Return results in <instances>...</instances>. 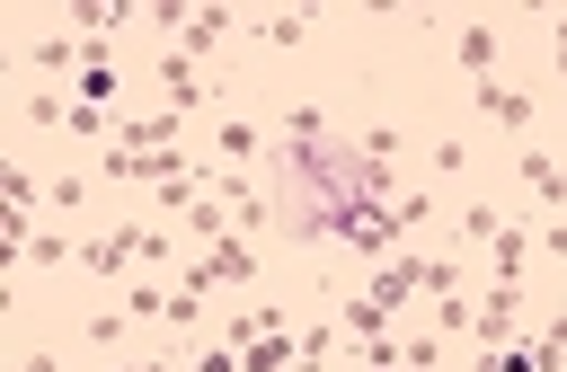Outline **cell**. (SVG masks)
Masks as SVG:
<instances>
[{
	"instance_id": "cell-22",
	"label": "cell",
	"mask_w": 567,
	"mask_h": 372,
	"mask_svg": "<svg viewBox=\"0 0 567 372\" xmlns=\"http://www.w3.org/2000/svg\"><path fill=\"white\" fill-rule=\"evenodd\" d=\"M124 310H133V328H151V319H159V328H168V292H159V283H151V275H142V283H133V292H124Z\"/></svg>"
},
{
	"instance_id": "cell-26",
	"label": "cell",
	"mask_w": 567,
	"mask_h": 372,
	"mask_svg": "<svg viewBox=\"0 0 567 372\" xmlns=\"http://www.w3.org/2000/svg\"><path fill=\"white\" fill-rule=\"evenodd\" d=\"M496 230H505V213H487V204H470V213H461V239H478V248H487Z\"/></svg>"
},
{
	"instance_id": "cell-10",
	"label": "cell",
	"mask_w": 567,
	"mask_h": 372,
	"mask_svg": "<svg viewBox=\"0 0 567 372\" xmlns=\"http://www.w3.org/2000/svg\"><path fill=\"white\" fill-rule=\"evenodd\" d=\"M230 27H239L230 9H186V18H177V53L213 71V62H221V35H230Z\"/></svg>"
},
{
	"instance_id": "cell-13",
	"label": "cell",
	"mask_w": 567,
	"mask_h": 372,
	"mask_svg": "<svg viewBox=\"0 0 567 372\" xmlns=\"http://www.w3.org/2000/svg\"><path fill=\"white\" fill-rule=\"evenodd\" d=\"M487 266H496V283H523V266H532V230L505 221V230L487 239Z\"/></svg>"
},
{
	"instance_id": "cell-6",
	"label": "cell",
	"mask_w": 567,
	"mask_h": 372,
	"mask_svg": "<svg viewBox=\"0 0 567 372\" xmlns=\"http://www.w3.org/2000/svg\"><path fill=\"white\" fill-rule=\"evenodd\" d=\"M213 204L239 221V239H257V230H275V204L248 186V168H213Z\"/></svg>"
},
{
	"instance_id": "cell-34",
	"label": "cell",
	"mask_w": 567,
	"mask_h": 372,
	"mask_svg": "<svg viewBox=\"0 0 567 372\" xmlns=\"http://www.w3.org/2000/svg\"><path fill=\"white\" fill-rule=\"evenodd\" d=\"M106 372H151V363H106Z\"/></svg>"
},
{
	"instance_id": "cell-24",
	"label": "cell",
	"mask_w": 567,
	"mask_h": 372,
	"mask_svg": "<svg viewBox=\"0 0 567 372\" xmlns=\"http://www.w3.org/2000/svg\"><path fill=\"white\" fill-rule=\"evenodd\" d=\"M204 301H213V292H186V283H177V292H168V328H204Z\"/></svg>"
},
{
	"instance_id": "cell-18",
	"label": "cell",
	"mask_w": 567,
	"mask_h": 372,
	"mask_svg": "<svg viewBox=\"0 0 567 372\" xmlns=\"http://www.w3.org/2000/svg\"><path fill=\"white\" fill-rule=\"evenodd\" d=\"M213 142H221V159H230V168H248V159L266 151V142H257V124H239V115H221V124H213Z\"/></svg>"
},
{
	"instance_id": "cell-1",
	"label": "cell",
	"mask_w": 567,
	"mask_h": 372,
	"mask_svg": "<svg viewBox=\"0 0 567 372\" xmlns=\"http://www.w3.org/2000/svg\"><path fill=\"white\" fill-rule=\"evenodd\" d=\"M399 168L372 159L363 142H337V133H275V230L301 239V248H354L363 213L372 204H399Z\"/></svg>"
},
{
	"instance_id": "cell-23",
	"label": "cell",
	"mask_w": 567,
	"mask_h": 372,
	"mask_svg": "<svg viewBox=\"0 0 567 372\" xmlns=\"http://www.w3.org/2000/svg\"><path fill=\"white\" fill-rule=\"evenodd\" d=\"M470 319H478L470 292H443V301H434V337H470Z\"/></svg>"
},
{
	"instance_id": "cell-16",
	"label": "cell",
	"mask_w": 567,
	"mask_h": 372,
	"mask_svg": "<svg viewBox=\"0 0 567 372\" xmlns=\"http://www.w3.org/2000/svg\"><path fill=\"white\" fill-rule=\"evenodd\" d=\"M248 27H257V35L275 44V53H292V44L310 35V18H301V9H266V18H248Z\"/></svg>"
},
{
	"instance_id": "cell-21",
	"label": "cell",
	"mask_w": 567,
	"mask_h": 372,
	"mask_svg": "<svg viewBox=\"0 0 567 372\" xmlns=\"http://www.w3.org/2000/svg\"><path fill=\"white\" fill-rule=\"evenodd\" d=\"M27 266H44V275H53V266H80V248H71L62 230H35V239H27Z\"/></svg>"
},
{
	"instance_id": "cell-28",
	"label": "cell",
	"mask_w": 567,
	"mask_h": 372,
	"mask_svg": "<svg viewBox=\"0 0 567 372\" xmlns=\"http://www.w3.org/2000/svg\"><path fill=\"white\" fill-rule=\"evenodd\" d=\"M124 328H133V310H97V319H89V328H80V337H89V345H115V337H124Z\"/></svg>"
},
{
	"instance_id": "cell-17",
	"label": "cell",
	"mask_w": 567,
	"mask_h": 372,
	"mask_svg": "<svg viewBox=\"0 0 567 372\" xmlns=\"http://www.w3.org/2000/svg\"><path fill=\"white\" fill-rule=\"evenodd\" d=\"M80 53H89V35H35V44H27V62H35V71H71Z\"/></svg>"
},
{
	"instance_id": "cell-19",
	"label": "cell",
	"mask_w": 567,
	"mask_h": 372,
	"mask_svg": "<svg viewBox=\"0 0 567 372\" xmlns=\"http://www.w3.org/2000/svg\"><path fill=\"white\" fill-rule=\"evenodd\" d=\"M18 115H27L35 133H71V97H53V89H44V97H27Z\"/></svg>"
},
{
	"instance_id": "cell-32",
	"label": "cell",
	"mask_w": 567,
	"mask_h": 372,
	"mask_svg": "<svg viewBox=\"0 0 567 372\" xmlns=\"http://www.w3.org/2000/svg\"><path fill=\"white\" fill-rule=\"evenodd\" d=\"M549 62H558V80H567V9L549 18Z\"/></svg>"
},
{
	"instance_id": "cell-25",
	"label": "cell",
	"mask_w": 567,
	"mask_h": 372,
	"mask_svg": "<svg viewBox=\"0 0 567 372\" xmlns=\"http://www.w3.org/2000/svg\"><path fill=\"white\" fill-rule=\"evenodd\" d=\"M44 204H53V213H80V204H89V177H53Z\"/></svg>"
},
{
	"instance_id": "cell-20",
	"label": "cell",
	"mask_w": 567,
	"mask_h": 372,
	"mask_svg": "<svg viewBox=\"0 0 567 372\" xmlns=\"http://www.w3.org/2000/svg\"><path fill=\"white\" fill-rule=\"evenodd\" d=\"M35 195H44L35 168H0V204H9V213H35Z\"/></svg>"
},
{
	"instance_id": "cell-31",
	"label": "cell",
	"mask_w": 567,
	"mask_h": 372,
	"mask_svg": "<svg viewBox=\"0 0 567 372\" xmlns=\"http://www.w3.org/2000/svg\"><path fill=\"white\" fill-rule=\"evenodd\" d=\"M532 248H549V257H567V213H558L549 230H532Z\"/></svg>"
},
{
	"instance_id": "cell-33",
	"label": "cell",
	"mask_w": 567,
	"mask_h": 372,
	"mask_svg": "<svg viewBox=\"0 0 567 372\" xmlns=\"http://www.w3.org/2000/svg\"><path fill=\"white\" fill-rule=\"evenodd\" d=\"M18 372H62V354H53V345H35V354H27Z\"/></svg>"
},
{
	"instance_id": "cell-5",
	"label": "cell",
	"mask_w": 567,
	"mask_h": 372,
	"mask_svg": "<svg viewBox=\"0 0 567 372\" xmlns=\"http://www.w3.org/2000/svg\"><path fill=\"white\" fill-rule=\"evenodd\" d=\"M470 106H478V124H496V133H523V124H532V89H514L505 71L470 80Z\"/></svg>"
},
{
	"instance_id": "cell-2",
	"label": "cell",
	"mask_w": 567,
	"mask_h": 372,
	"mask_svg": "<svg viewBox=\"0 0 567 372\" xmlns=\"http://www.w3.org/2000/svg\"><path fill=\"white\" fill-rule=\"evenodd\" d=\"M248 275H257V248L230 230V239H213V248L186 266V292H221V283H248Z\"/></svg>"
},
{
	"instance_id": "cell-35",
	"label": "cell",
	"mask_w": 567,
	"mask_h": 372,
	"mask_svg": "<svg viewBox=\"0 0 567 372\" xmlns=\"http://www.w3.org/2000/svg\"><path fill=\"white\" fill-rule=\"evenodd\" d=\"M151 372H177V363H159V354H151Z\"/></svg>"
},
{
	"instance_id": "cell-29",
	"label": "cell",
	"mask_w": 567,
	"mask_h": 372,
	"mask_svg": "<svg viewBox=\"0 0 567 372\" xmlns=\"http://www.w3.org/2000/svg\"><path fill=\"white\" fill-rule=\"evenodd\" d=\"M443 363V337H408V372H434Z\"/></svg>"
},
{
	"instance_id": "cell-9",
	"label": "cell",
	"mask_w": 567,
	"mask_h": 372,
	"mask_svg": "<svg viewBox=\"0 0 567 372\" xmlns=\"http://www.w3.org/2000/svg\"><path fill=\"white\" fill-rule=\"evenodd\" d=\"M452 53H461V71H470V80H487V71H496V53H505V18H487V9H478V18H461V27H452Z\"/></svg>"
},
{
	"instance_id": "cell-7",
	"label": "cell",
	"mask_w": 567,
	"mask_h": 372,
	"mask_svg": "<svg viewBox=\"0 0 567 372\" xmlns=\"http://www.w3.org/2000/svg\"><path fill=\"white\" fill-rule=\"evenodd\" d=\"M416 292H425V248H399V257H390V266H372V283H363V301H372V310H408Z\"/></svg>"
},
{
	"instance_id": "cell-12",
	"label": "cell",
	"mask_w": 567,
	"mask_h": 372,
	"mask_svg": "<svg viewBox=\"0 0 567 372\" xmlns=\"http://www.w3.org/2000/svg\"><path fill=\"white\" fill-rule=\"evenodd\" d=\"M514 168H523V186H532V195H540V204H549V213H567V168H558V159H549V151H523V159H514Z\"/></svg>"
},
{
	"instance_id": "cell-30",
	"label": "cell",
	"mask_w": 567,
	"mask_h": 372,
	"mask_svg": "<svg viewBox=\"0 0 567 372\" xmlns=\"http://www.w3.org/2000/svg\"><path fill=\"white\" fill-rule=\"evenodd\" d=\"M195 372H239V345H204V354H195Z\"/></svg>"
},
{
	"instance_id": "cell-8",
	"label": "cell",
	"mask_w": 567,
	"mask_h": 372,
	"mask_svg": "<svg viewBox=\"0 0 567 372\" xmlns=\"http://www.w3.org/2000/svg\"><path fill=\"white\" fill-rule=\"evenodd\" d=\"M177 133H186V115L177 106H142V115H115V151H177Z\"/></svg>"
},
{
	"instance_id": "cell-11",
	"label": "cell",
	"mask_w": 567,
	"mask_h": 372,
	"mask_svg": "<svg viewBox=\"0 0 567 372\" xmlns=\"http://www.w3.org/2000/svg\"><path fill=\"white\" fill-rule=\"evenodd\" d=\"M284 328H292V310H284V301H257V310H230V319H221V337H230V345H257V337H284Z\"/></svg>"
},
{
	"instance_id": "cell-3",
	"label": "cell",
	"mask_w": 567,
	"mask_h": 372,
	"mask_svg": "<svg viewBox=\"0 0 567 372\" xmlns=\"http://www.w3.org/2000/svg\"><path fill=\"white\" fill-rule=\"evenodd\" d=\"M470 337H478V354H496V345H523V283H487V301H478Z\"/></svg>"
},
{
	"instance_id": "cell-27",
	"label": "cell",
	"mask_w": 567,
	"mask_h": 372,
	"mask_svg": "<svg viewBox=\"0 0 567 372\" xmlns=\"http://www.w3.org/2000/svg\"><path fill=\"white\" fill-rule=\"evenodd\" d=\"M425 292H434V301L461 292V257H425Z\"/></svg>"
},
{
	"instance_id": "cell-15",
	"label": "cell",
	"mask_w": 567,
	"mask_h": 372,
	"mask_svg": "<svg viewBox=\"0 0 567 372\" xmlns=\"http://www.w3.org/2000/svg\"><path fill=\"white\" fill-rule=\"evenodd\" d=\"M142 9H124V0H80V9H62V27H80V35H106V27H133Z\"/></svg>"
},
{
	"instance_id": "cell-14",
	"label": "cell",
	"mask_w": 567,
	"mask_h": 372,
	"mask_svg": "<svg viewBox=\"0 0 567 372\" xmlns=\"http://www.w3.org/2000/svg\"><path fill=\"white\" fill-rule=\"evenodd\" d=\"M301 363V337L284 328V337H257V345H239V372H292Z\"/></svg>"
},
{
	"instance_id": "cell-4",
	"label": "cell",
	"mask_w": 567,
	"mask_h": 372,
	"mask_svg": "<svg viewBox=\"0 0 567 372\" xmlns=\"http://www.w3.org/2000/svg\"><path fill=\"white\" fill-rule=\"evenodd\" d=\"M151 89H159V106L195 115V106L213 97V71H204V62H186V53H159V62H151Z\"/></svg>"
}]
</instances>
